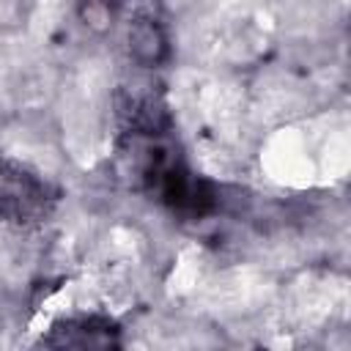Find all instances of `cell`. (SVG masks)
Wrapping results in <instances>:
<instances>
[{"label": "cell", "instance_id": "cell-1", "mask_svg": "<svg viewBox=\"0 0 351 351\" xmlns=\"http://www.w3.org/2000/svg\"><path fill=\"white\" fill-rule=\"evenodd\" d=\"M47 186L25 167L0 162V217L25 222L44 208Z\"/></svg>", "mask_w": 351, "mask_h": 351}, {"label": "cell", "instance_id": "cell-2", "mask_svg": "<svg viewBox=\"0 0 351 351\" xmlns=\"http://www.w3.org/2000/svg\"><path fill=\"white\" fill-rule=\"evenodd\" d=\"M49 346H107L112 343V326L99 318H82V321H63L52 329V337L47 340Z\"/></svg>", "mask_w": 351, "mask_h": 351}]
</instances>
